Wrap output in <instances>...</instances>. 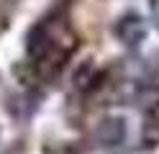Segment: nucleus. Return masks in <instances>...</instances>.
<instances>
[{"label":"nucleus","mask_w":159,"mask_h":154,"mask_svg":"<svg viewBox=\"0 0 159 154\" xmlns=\"http://www.w3.org/2000/svg\"><path fill=\"white\" fill-rule=\"evenodd\" d=\"M75 46H77V39L69 23L62 18H46L41 23H36L26 39L28 57L34 59V64L44 75H57L62 64L72 57Z\"/></svg>","instance_id":"f257e3e1"},{"label":"nucleus","mask_w":159,"mask_h":154,"mask_svg":"<svg viewBox=\"0 0 159 154\" xmlns=\"http://www.w3.org/2000/svg\"><path fill=\"white\" fill-rule=\"evenodd\" d=\"M123 136H126V123L123 118H116V116L103 118L93 131V139L98 147H118L123 141Z\"/></svg>","instance_id":"f03ea898"},{"label":"nucleus","mask_w":159,"mask_h":154,"mask_svg":"<svg viewBox=\"0 0 159 154\" xmlns=\"http://www.w3.org/2000/svg\"><path fill=\"white\" fill-rule=\"evenodd\" d=\"M116 34L121 36L128 46H139L144 41L146 36V26H144V21L139 18V16H123L121 21H118V28H116Z\"/></svg>","instance_id":"7ed1b4c3"},{"label":"nucleus","mask_w":159,"mask_h":154,"mask_svg":"<svg viewBox=\"0 0 159 154\" xmlns=\"http://www.w3.org/2000/svg\"><path fill=\"white\" fill-rule=\"evenodd\" d=\"M144 144L159 147V103H154L144 116Z\"/></svg>","instance_id":"20e7f679"},{"label":"nucleus","mask_w":159,"mask_h":154,"mask_svg":"<svg viewBox=\"0 0 159 154\" xmlns=\"http://www.w3.org/2000/svg\"><path fill=\"white\" fill-rule=\"evenodd\" d=\"M52 154H80V149L75 147V144H62V147L52 149Z\"/></svg>","instance_id":"39448f33"}]
</instances>
